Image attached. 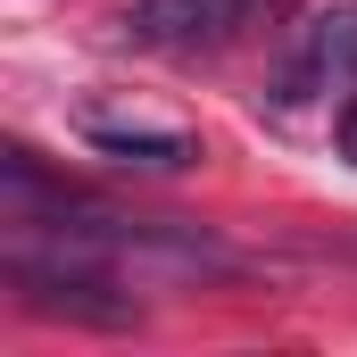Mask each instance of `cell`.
Here are the masks:
<instances>
[{
	"label": "cell",
	"mask_w": 357,
	"mask_h": 357,
	"mask_svg": "<svg viewBox=\"0 0 357 357\" xmlns=\"http://www.w3.org/2000/svg\"><path fill=\"white\" fill-rule=\"evenodd\" d=\"M333 84H357V0L316 8V17L291 33V50L274 59L266 100H274V108H307L316 91H333Z\"/></svg>",
	"instance_id": "cell-2"
},
{
	"label": "cell",
	"mask_w": 357,
	"mask_h": 357,
	"mask_svg": "<svg viewBox=\"0 0 357 357\" xmlns=\"http://www.w3.org/2000/svg\"><path fill=\"white\" fill-rule=\"evenodd\" d=\"M84 142L100 158H116V167H158V175H175L199 158V133H158V125H108V116H84Z\"/></svg>",
	"instance_id": "cell-4"
},
{
	"label": "cell",
	"mask_w": 357,
	"mask_h": 357,
	"mask_svg": "<svg viewBox=\"0 0 357 357\" xmlns=\"http://www.w3.org/2000/svg\"><path fill=\"white\" fill-rule=\"evenodd\" d=\"M274 0H133L116 25L150 50H225L250 25H266Z\"/></svg>",
	"instance_id": "cell-3"
},
{
	"label": "cell",
	"mask_w": 357,
	"mask_h": 357,
	"mask_svg": "<svg viewBox=\"0 0 357 357\" xmlns=\"http://www.w3.org/2000/svg\"><path fill=\"white\" fill-rule=\"evenodd\" d=\"M316 258H341V266H357V233H333V241H307Z\"/></svg>",
	"instance_id": "cell-6"
},
{
	"label": "cell",
	"mask_w": 357,
	"mask_h": 357,
	"mask_svg": "<svg viewBox=\"0 0 357 357\" xmlns=\"http://www.w3.org/2000/svg\"><path fill=\"white\" fill-rule=\"evenodd\" d=\"M333 142H341V158L357 167V91L341 100V116H333Z\"/></svg>",
	"instance_id": "cell-5"
},
{
	"label": "cell",
	"mask_w": 357,
	"mask_h": 357,
	"mask_svg": "<svg viewBox=\"0 0 357 357\" xmlns=\"http://www.w3.org/2000/svg\"><path fill=\"white\" fill-rule=\"evenodd\" d=\"M0 274L17 282V299L33 307V316H67V324H100V333H125L142 307H133V291H116L108 282V258H91L75 241H59V258H42V250H8Z\"/></svg>",
	"instance_id": "cell-1"
}]
</instances>
